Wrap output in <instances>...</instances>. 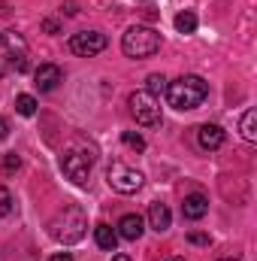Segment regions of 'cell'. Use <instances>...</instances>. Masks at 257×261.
<instances>
[{
  "label": "cell",
  "mask_w": 257,
  "mask_h": 261,
  "mask_svg": "<svg viewBox=\"0 0 257 261\" xmlns=\"http://www.w3.org/2000/svg\"><path fill=\"white\" fill-rule=\"evenodd\" d=\"M145 82H148V88H145V91H148L151 97H157V94H167V82H170V79H167L164 73H151Z\"/></svg>",
  "instance_id": "15"
},
{
  "label": "cell",
  "mask_w": 257,
  "mask_h": 261,
  "mask_svg": "<svg viewBox=\"0 0 257 261\" xmlns=\"http://www.w3.org/2000/svg\"><path fill=\"white\" fill-rule=\"evenodd\" d=\"M94 240H97V246L106 249V252H115V246H118V234H115L109 225H97V228H94Z\"/></svg>",
  "instance_id": "13"
},
{
  "label": "cell",
  "mask_w": 257,
  "mask_h": 261,
  "mask_svg": "<svg viewBox=\"0 0 257 261\" xmlns=\"http://www.w3.org/2000/svg\"><path fill=\"white\" fill-rule=\"evenodd\" d=\"M49 261H73V255L70 252H58V255H52Z\"/></svg>",
  "instance_id": "26"
},
{
  "label": "cell",
  "mask_w": 257,
  "mask_h": 261,
  "mask_svg": "<svg viewBox=\"0 0 257 261\" xmlns=\"http://www.w3.org/2000/svg\"><path fill=\"white\" fill-rule=\"evenodd\" d=\"M209 97V82L203 79V76H179V79H173V82H167V100H170V107L173 110H197L203 100Z\"/></svg>",
  "instance_id": "1"
},
{
  "label": "cell",
  "mask_w": 257,
  "mask_h": 261,
  "mask_svg": "<svg viewBox=\"0 0 257 261\" xmlns=\"http://www.w3.org/2000/svg\"><path fill=\"white\" fill-rule=\"evenodd\" d=\"M121 140H124V146L136 149V152H142V149H145V140H142L139 134H133V130H124V134H121Z\"/></svg>",
  "instance_id": "18"
},
{
  "label": "cell",
  "mask_w": 257,
  "mask_h": 261,
  "mask_svg": "<svg viewBox=\"0 0 257 261\" xmlns=\"http://www.w3.org/2000/svg\"><path fill=\"white\" fill-rule=\"evenodd\" d=\"M91 167H94V155L85 152V149H67L64 155H61V170H64L67 179H73L76 186L88 182Z\"/></svg>",
  "instance_id": "4"
},
{
  "label": "cell",
  "mask_w": 257,
  "mask_h": 261,
  "mask_svg": "<svg viewBox=\"0 0 257 261\" xmlns=\"http://www.w3.org/2000/svg\"><path fill=\"white\" fill-rule=\"evenodd\" d=\"M88 231V219L79 206H64L52 222H49V234L58 243H79Z\"/></svg>",
  "instance_id": "2"
},
{
  "label": "cell",
  "mask_w": 257,
  "mask_h": 261,
  "mask_svg": "<svg viewBox=\"0 0 257 261\" xmlns=\"http://www.w3.org/2000/svg\"><path fill=\"white\" fill-rule=\"evenodd\" d=\"M106 179H109V186L115 189V192H121V195H133V192H139L142 189V173L139 170H133L127 164H121V161H112L109 164V170H106Z\"/></svg>",
  "instance_id": "6"
},
{
  "label": "cell",
  "mask_w": 257,
  "mask_h": 261,
  "mask_svg": "<svg viewBox=\"0 0 257 261\" xmlns=\"http://www.w3.org/2000/svg\"><path fill=\"white\" fill-rule=\"evenodd\" d=\"M61 9H64V15H76V12H79V6H76L73 0H67L64 6H61Z\"/></svg>",
  "instance_id": "25"
},
{
  "label": "cell",
  "mask_w": 257,
  "mask_h": 261,
  "mask_svg": "<svg viewBox=\"0 0 257 261\" xmlns=\"http://www.w3.org/2000/svg\"><path fill=\"white\" fill-rule=\"evenodd\" d=\"M6 137H9V122H6V119L0 116V143H3Z\"/></svg>",
  "instance_id": "24"
},
{
  "label": "cell",
  "mask_w": 257,
  "mask_h": 261,
  "mask_svg": "<svg viewBox=\"0 0 257 261\" xmlns=\"http://www.w3.org/2000/svg\"><path fill=\"white\" fill-rule=\"evenodd\" d=\"M130 113H133L136 125H142V128H154V125H160V107H157V97H151L148 91H136V94H130Z\"/></svg>",
  "instance_id": "5"
},
{
  "label": "cell",
  "mask_w": 257,
  "mask_h": 261,
  "mask_svg": "<svg viewBox=\"0 0 257 261\" xmlns=\"http://www.w3.org/2000/svg\"><path fill=\"white\" fill-rule=\"evenodd\" d=\"M106 46H109V40H106V34H100V31H82V34H73V37H70V52H73V55H82V58H94V55H100Z\"/></svg>",
  "instance_id": "7"
},
{
  "label": "cell",
  "mask_w": 257,
  "mask_h": 261,
  "mask_svg": "<svg viewBox=\"0 0 257 261\" xmlns=\"http://www.w3.org/2000/svg\"><path fill=\"white\" fill-rule=\"evenodd\" d=\"M142 216H136V213H130L124 216L121 222H118V237H124V240H139L142 237Z\"/></svg>",
  "instance_id": "12"
},
{
  "label": "cell",
  "mask_w": 257,
  "mask_h": 261,
  "mask_svg": "<svg viewBox=\"0 0 257 261\" xmlns=\"http://www.w3.org/2000/svg\"><path fill=\"white\" fill-rule=\"evenodd\" d=\"M221 261H239V258H221Z\"/></svg>",
  "instance_id": "29"
},
{
  "label": "cell",
  "mask_w": 257,
  "mask_h": 261,
  "mask_svg": "<svg viewBox=\"0 0 257 261\" xmlns=\"http://www.w3.org/2000/svg\"><path fill=\"white\" fill-rule=\"evenodd\" d=\"M170 222H173V216H170L167 203H151V206H148V225H151L157 234H164V231L170 228Z\"/></svg>",
  "instance_id": "11"
},
{
  "label": "cell",
  "mask_w": 257,
  "mask_h": 261,
  "mask_svg": "<svg viewBox=\"0 0 257 261\" xmlns=\"http://www.w3.org/2000/svg\"><path fill=\"white\" fill-rule=\"evenodd\" d=\"M188 240L197 243V246H209V234H203V231H191V234H188Z\"/></svg>",
  "instance_id": "21"
},
{
  "label": "cell",
  "mask_w": 257,
  "mask_h": 261,
  "mask_svg": "<svg viewBox=\"0 0 257 261\" xmlns=\"http://www.w3.org/2000/svg\"><path fill=\"white\" fill-rule=\"evenodd\" d=\"M18 167H21V158H18V155H6V158H3V173H6V176L15 173Z\"/></svg>",
  "instance_id": "20"
},
{
  "label": "cell",
  "mask_w": 257,
  "mask_h": 261,
  "mask_svg": "<svg viewBox=\"0 0 257 261\" xmlns=\"http://www.w3.org/2000/svg\"><path fill=\"white\" fill-rule=\"evenodd\" d=\"M112 261H130V258H127V255H115Z\"/></svg>",
  "instance_id": "27"
},
{
  "label": "cell",
  "mask_w": 257,
  "mask_h": 261,
  "mask_svg": "<svg viewBox=\"0 0 257 261\" xmlns=\"http://www.w3.org/2000/svg\"><path fill=\"white\" fill-rule=\"evenodd\" d=\"M9 213H12V195H9V189L0 186V216H9Z\"/></svg>",
  "instance_id": "19"
},
{
  "label": "cell",
  "mask_w": 257,
  "mask_h": 261,
  "mask_svg": "<svg viewBox=\"0 0 257 261\" xmlns=\"http://www.w3.org/2000/svg\"><path fill=\"white\" fill-rule=\"evenodd\" d=\"M34 79H37V88H40V91H55L58 82H61V67L43 64L37 73H34Z\"/></svg>",
  "instance_id": "8"
},
{
  "label": "cell",
  "mask_w": 257,
  "mask_h": 261,
  "mask_svg": "<svg viewBox=\"0 0 257 261\" xmlns=\"http://www.w3.org/2000/svg\"><path fill=\"white\" fill-rule=\"evenodd\" d=\"M182 213H185V219H203L206 213H209V197L200 195V192H194V195L185 197V203H182Z\"/></svg>",
  "instance_id": "10"
},
{
  "label": "cell",
  "mask_w": 257,
  "mask_h": 261,
  "mask_svg": "<svg viewBox=\"0 0 257 261\" xmlns=\"http://www.w3.org/2000/svg\"><path fill=\"white\" fill-rule=\"evenodd\" d=\"M12 67H15L18 73H24V70H27V58H24V55H12Z\"/></svg>",
  "instance_id": "22"
},
{
  "label": "cell",
  "mask_w": 257,
  "mask_h": 261,
  "mask_svg": "<svg viewBox=\"0 0 257 261\" xmlns=\"http://www.w3.org/2000/svg\"><path fill=\"white\" fill-rule=\"evenodd\" d=\"M197 140H200V146L206 152H215V149L224 146V130L218 128V125H203V128L197 130Z\"/></svg>",
  "instance_id": "9"
},
{
  "label": "cell",
  "mask_w": 257,
  "mask_h": 261,
  "mask_svg": "<svg viewBox=\"0 0 257 261\" xmlns=\"http://www.w3.org/2000/svg\"><path fill=\"white\" fill-rule=\"evenodd\" d=\"M176 31L179 34H194L197 31V15H194L191 9H185V12L176 15Z\"/></svg>",
  "instance_id": "14"
},
{
  "label": "cell",
  "mask_w": 257,
  "mask_h": 261,
  "mask_svg": "<svg viewBox=\"0 0 257 261\" xmlns=\"http://www.w3.org/2000/svg\"><path fill=\"white\" fill-rule=\"evenodd\" d=\"M254 125H257V113H254V110H248V113L242 116V125H239V130H242V137H245L248 143H254V140H257V130H254Z\"/></svg>",
  "instance_id": "17"
},
{
  "label": "cell",
  "mask_w": 257,
  "mask_h": 261,
  "mask_svg": "<svg viewBox=\"0 0 257 261\" xmlns=\"http://www.w3.org/2000/svg\"><path fill=\"white\" fill-rule=\"evenodd\" d=\"M0 40H3V37H0Z\"/></svg>",
  "instance_id": "30"
},
{
  "label": "cell",
  "mask_w": 257,
  "mask_h": 261,
  "mask_svg": "<svg viewBox=\"0 0 257 261\" xmlns=\"http://www.w3.org/2000/svg\"><path fill=\"white\" fill-rule=\"evenodd\" d=\"M164 261H185V258H164Z\"/></svg>",
  "instance_id": "28"
},
{
  "label": "cell",
  "mask_w": 257,
  "mask_h": 261,
  "mask_svg": "<svg viewBox=\"0 0 257 261\" xmlns=\"http://www.w3.org/2000/svg\"><path fill=\"white\" fill-rule=\"evenodd\" d=\"M121 49H124L127 58H136V61L151 58V55L160 49V34H157L154 28L133 24V28H127V34L121 37Z\"/></svg>",
  "instance_id": "3"
},
{
  "label": "cell",
  "mask_w": 257,
  "mask_h": 261,
  "mask_svg": "<svg viewBox=\"0 0 257 261\" xmlns=\"http://www.w3.org/2000/svg\"><path fill=\"white\" fill-rule=\"evenodd\" d=\"M15 113L18 116H34L37 113V97L34 94H18L15 97Z\"/></svg>",
  "instance_id": "16"
},
{
  "label": "cell",
  "mask_w": 257,
  "mask_h": 261,
  "mask_svg": "<svg viewBox=\"0 0 257 261\" xmlns=\"http://www.w3.org/2000/svg\"><path fill=\"white\" fill-rule=\"evenodd\" d=\"M43 31H49V34H58V31H61V24H58L55 18H46V21H43Z\"/></svg>",
  "instance_id": "23"
}]
</instances>
